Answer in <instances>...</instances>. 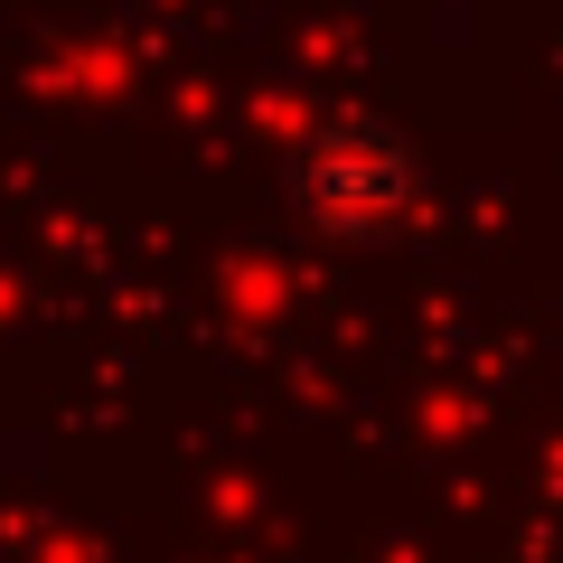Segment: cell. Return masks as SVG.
<instances>
[{"instance_id":"6da1fadb","label":"cell","mask_w":563,"mask_h":563,"mask_svg":"<svg viewBox=\"0 0 563 563\" xmlns=\"http://www.w3.org/2000/svg\"><path fill=\"white\" fill-rule=\"evenodd\" d=\"M291 179H301L310 225H329V235H395V225L413 217L422 169H413V151H404V132H385V122H366V113H339V122H320V132L301 141Z\"/></svg>"}]
</instances>
